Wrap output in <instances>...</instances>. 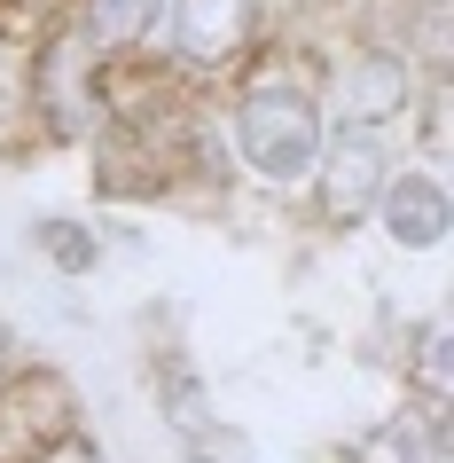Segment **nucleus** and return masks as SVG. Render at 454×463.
Listing matches in <instances>:
<instances>
[{"label":"nucleus","instance_id":"7","mask_svg":"<svg viewBox=\"0 0 454 463\" xmlns=\"http://www.w3.org/2000/svg\"><path fill=\"white\" fill-rule=\"evenodd\" d=\"M360 463H447V424L439 416L431 424H415V416L376 424V432L360 439Z\"/></svg>","mask_w":454,"mask_h":463},{"label":"nucleus","instance_id":"1","mask_svg":"<svg viewBox=\"0 0 454 463\" xmlns=\"http://www.w3.org/2000/svg\"><path fill=\"white\" fill-rule=\"evenodd\" d=\"M321 102L298 87L290 71H266L243 87L236 102V149L243 165H251V181H266V189H298L313 165H321Z\"/></svg>","mask_w":454,"mask_h":463},{"label":"nucleus","instance_id":"10","mask_svg":"<svg viewBox=\"0 0 454 463\" xmlns=\"http://www.w3.org/2000/svg\"><path fill=\"white\" fill-rule=\"evenodd\" d=\"M181 463H251V448L236 432H219V424H204V432L181 439Z\"/></svg>","mask_w":454,"mask_h":463},{"label":"nucleus","instance_id":"5","mask_svg":"<svg viewBox=\"0 0 454 463\" xmlns=\"http://www.w3.org/2000/svg\"><path fill=\"white\" fill-rule=\"evenodd\" d=\"M376 213H384V236L407 244V251H431L447 236V189L431 173H392L384 196H376Z\"/></svg>","mask_w":454,"mask_h":463},{"label":"nucleus","instance_id":"11","mask_svg":"<svg viewBox=\"0 0 454 463\" xmlns=\"http://www.w3.org/2000/svg\"><path fill=\"white\" fill-rule=\"evenodd\" d=\"M423 142L447 149V95H423Z\"/></svg>","mask_w":454,"mask_h":463},{"label":"nucleus","instance_id":"4","mask_svg":"<svg viewBox=\"0 0 454 463\" xmlns=\"http://www.w3.org/2000/svg\"><path fill=\"white\" fill-rule=\"evenodd\" d=\"M329 102H337V126H368V134H384V126L407 110V55L360 48L353 63L329 79Z\"/></svg>","mask_w":454,"mask_h":463},{"label":"nucleus","instance_id":"12","mask_svg":"<svg viewBox=\"0 0 454 463\" xmlns=\"http://www.w3.org/2000/svg\"><path fill=\"white\" fill-rule=\"evenodd\" d=\"M8 377H16V338L0 330V385H8Z\"/></svg>","mask_w":454,"mask_h":463},{"label":"nucleus","instance_id":"3","mask_svg":"<svg viewBox=\"0 0 454 463\" xmlns=\"http://www.w3.org/2000/svg\"><path fill=\"white\" fill-rule=\"evenodd\" d=\"M165 24H172V55H181L189 71H219V63H236V55L251 48L259 0H172Z\"/></svg>","mask_w":454,"mask_h":463},{"label":"nucleus","instance_id":"8","mask_svg":"<svg viewBox=\"0 0 454 463\" xmlns=\"http://www.w3.org/2000/svg\"><path fill=\"white\" fill-rule=\"evenodd\" d=\"M415 385H423L431 416L447 409V322H431L423 338H415Z\"/></svg>","mask_w":454,"mask_h":463},{"label":"nucleus","instance_id":"2","mask_svg":"<svg viewBox=\"0 0 454 463\" xmlns=\"http://www.w3.org/2000/svg\"><path fill=\"white\" fill-rule=\"evenodd\" d=\"M313 173H321V213L360 220V213H376L384 181H392V149L368 126H337V142H321V165Z\"/></svg>","mask_w":454,"mask_h":463},{"label":"nucleus","instance_id":"9","mask_svg":"<svg viewBox=\"0 0 454 463\" xmlns=\"http://www.w3.org/2000/svg\"><path fill=\"white\" fill-rule=\"evenodd\" d=\"M40 244H48V260L63 275H79V268H95V236H79L71 220H48V228H40Z\"/></svg>","mask_w":454,"mask_h":463},{"label":"nucleus","instance_id":"6","mask_svg":"<svg viewBox=\"0 0 454 463\" xmlns=\"http://www.w3.org/2000/svg\"><path fill=\"white\" fill-rule=\"evenodd\" d=\"M172 0H87V48H142Z\"/></svg>","mask_w":454,"mask_h":463}]
</instances>
